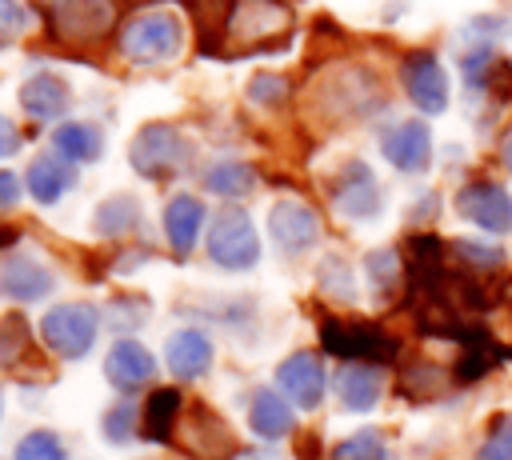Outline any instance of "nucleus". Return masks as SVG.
<instances>
[{
	"mask_svg": "<svg viewBox=\"0 0 512 460\" xmlns=\"http://www.w3.org/2000/svg\"><path fill=\"white\" fill-rule=\"evenodd\" d=\"M380 392H384V380H380L376 364H344V368L336 372V396H340V404L352 408V412L376 408Z\"/></svg>",
	"mask_w": 512,
	"mask_h": 460,
	"instance_id": "nucleus-25",
	"label": "nucleus"
},
{
	"mask_svg": "<svg viewBox=\"0 0 512 460\" xmlns=\"http://www.w3.org/2000/svg\"><path fill=\"white\" fill-rule=\"evenodd\" d=\"M292 40V8L284 0H236L224 44L228 60L252 56V52H280Z\"/></svg>",
	"mask_w": 512,
	"mask_h": 460,
	"instance_id": "nucleus-1",
	"label": "nucleus"
},
{
	"mask_svg": "<svg viewBox=\"0 0 512 460\" xmlns=\"http://www.w3.org/2000/svg\"><path fill=\"white\" fill-rule=\"evenodd\" d=\"M292 424H296V416H292V408H288V400L280 392H272V388H256L252 392V400H248V428L260 440H280V436L292 432Z\"/></svg>",
	"mask_w": 512,
	"mask_h": 460,
	"instance_id": "nucleus-23",
	"label": "nucleus"
},
{
	"mask_svg": "<svg viewBox=\"0 0 512 460\" xmlns=\"http://www.w3.org/2000/svg\"><path fill=\"white\" fill-rule=\"evenodd\" d=\"M452 248H456L460 260H468V264H476V268H500V264H504V252L492 248V244H480V240H456Z\"/></svg>",
	"mask_w": 512,
	"mask_h": 460,
	"instance_id": "nucleus-38",
	"label": "nucleus"
},
{
	"mask_svg": "<svg viewBox=\"0 0 512 460\" xmlns=\"http://www.w3.org/2000/svg\"><path fill=\"white\" fill-rule=\"evenodd\" d=\"M204 188L224 196V200H240L256 188V168L248 160H216L208 172H204Z\"/></svg>",
	"mask_w": 512,
	"mask_h": 460,
	"instance_id": "nucleus-29",
	"label": "nucleus"
},
{
	"mask_svg": "<svg viewBox=\"0 0 512 460\" xmlns=\"http://www.w3.org/2000/svg\"><path fill=\"white\" fill-rule=\"evenodd\" d=\"M364 272H368V284L376 288V296H392L400 288V256L392 248H376L364 256Z\"/></svg>",
	"mask_w": 512,
	"mask_h": 460,
	"instance_id": "nucleus-30",
	"label": "nucleus"
},
{
	"mask_svg": "<svg viewBox=\"0 0 512 460\" xmlns=\"http://www.w3.org/2000/svg\"><path fill=\"white\" fill-rule=\"evenodd\" d=\"M188 160H192V140L168 120H148L128 144V164L144 180H172L176 172L188 168Z\"/></svg>",
	"mask_w": 512,
	"mask_h": 460,
	"instance_id": "nucleus-2",
	"label": "nucleus"
},
{
	"mask_svg": "<svg viewBox=\"0 0 512 460\" xmlns=\"http://www.w3.org/2000/svg\"><path fill=\"white\" fill-rule=\"evenodd\" d=\"M92 228L96 236H128L140 228V200L132 192H116L108 200L96 204L92 212Z\"/></svg>",
	"mask_w": 512,
	"mask_h": 460,
	"instance_id": "nucleus-28",
	"label": "nucleus"
},
{
	"mask_svg": "<svg viewBox=\"0 0 512 460\" xmlns=\"http://www.w3.org/2000/svg\"><path fill=\"white\" fill-rule=\"evenodd\" d=\"M52 288H56V276L40 256L4 252V260H0V292L4 296L20 300V304H32V300H44Z\"/></svg>",
	"mask_w": 512,
	"mask_h": 460,
	"instance_id": "nucleus-15",
	"label": "nucleus"
},
{
	"mask_svg": "<svg viewBox=\"0 0 512 460\" xmlns=\"http://www.w3.org/2000/svg\"><path fill=\"white\" fill-rule=\"evenodd\" d=\"M52 148L72 160V164H88V160H100L104 152V132L88 120H64L56 132H52Z\"/></svg>",
	"mask_w": 512,
	"mask_h": 460,
	"instance_id": "nucleus-26",
	"label": "nucleus"
},
{
	"mask_svg": "<svg viewBox=\"0 0 512 460\" xmlns=\"http://www.w3.org/2000/svg\"><path fill=\"white\" fill-rule=\"evenodd\" d=\"M12 152H20V128L8 116H0V160L12 156Z\"/></svg>",
	"mask_w": 512,
	"mask_h": 460,
	"instance_id": "nucleus-41",
	"label": "nucleus"
},
{
	"mask_svg": "<svg viewBox=\"0 0 512 460\" xmlns=\"http://www.w3.org/2000/svg\"><path fill=\"white\" fill-rule=\"evenodd\" d=\"M204 220H208V208H204V200L192 196V192H176V196L164 204V236H168V244H172V252H176L180 260L196 248V240H200V232H204Z\"/></svg>",
	"mask_w": 512,
	"mask_h": 460,
	"instance_id": "nucleus-18",
	"label": "nucleus"
},
{
	"mask_svg": "<svg viewBox=\"0 0 512 460\" xmlns=\"http://www.w3.org/2000/svg\"><path fill=\"white\" fill-rule=\"evenodd\" d=\"M320 288L328 292V296H336V300H356V284H352V268L340 260V256H328L324 264H320Z\"/></svg>",
	"mask_w": 512,
	"mask_h": 460,
	"instance_id": "nucleus-36",
	"label": "nucleus"
},
{
	"mask_svg": "<svg viewBox=\"0 0 512 460\" xmlns=\"http://www.w3.org/2000/svg\"><path fill=\"white\" fill-rule=\"evenodd\" d=\"M456 212L484 232H512V192L500 184H464L456 192Z\"/></svg>",
	"mask_w": 512,
	"mask_h": 460,
	"instance_id": "nucleus-17",
	"label": "nucleus"
},
{
	"mask_svg": "<svg viewBox=\"0 0 512 460\" xmlns=\"http://www.w3.org/2000/svg\"><path fill=\"white\" fill-rule=\"evenodd\" d=\"M116 28V0H52L48 36L68 48H96Z\"/></svg>",
	"mask_w": 512,
	"mask_h": 460,
	"instance_id": "nucleus-4",
	"label": "nucleus"
},
{
	"mask_svg": "<svg viewBox=\"0 0 512 460\" xmlns=\"http://www.w3.org/2000/svg\"><path fill=\"white\" fill-rule=\"evenodd\" d=\"M288 96H292V84H288V76H280V72H256V76L248 80V100H252L256 108H284Z\"/></svg>",
	"mask_w": 512,
	"mask_h": 460,
	"instance_id": "nucleus-33",
	"label": "nucleus"
},
{
	"mask_svg": "<svg viewBox=\"0 0 512 460\" xmlns=\"http://www.w3.org/2000/svg\"><path fill=\"white\" fill-rule=\"evenodd\" d=\"M328 196H332L336 212L348 220H372L384 208V192L376 184V172L364 160H344L328 184Z\"/></svg>",
	"mask_w": 512,
	"mask_h": 460,
	"instance_id": "nucleus-9",
	"label": "nucleus"
},
{
	"mask_svg": "<svg viewBox=\"0 0 512 460\" xmlns=\"http://www.w3.org/2000/svg\"><path fill=\"white\" fill-rule=\"evenodd\" d=\"M68 104H72V92H68L64 76H56V72H36V76H28L24 88H20V108H24L32 120H40V124L60 120V116L68 112Z\"/></svg>",
	"mask_w": 512,
	"mask_h": 460,
	"instance_id": "nucleus-22",
	"label": "nucleus"
},
{
	"mask_svg": "<svg viewBox=\"0 0 512 460\" xmlns=\"http://www.w3.org/2000/svg\"><path fill=\"white\" fill-rule=\"evenodd\" d=\"M268 232L280 244V252L300 256L320 240V216L304 200H276L268 212Z\"/></svg>",
	"mask_w": 512,
	"mask_h": 460,
	"instance_id": "nucleus-14",
	"label": "nucleus"
},
{
	"mask_svg": "<svg viewBox=\"0 0 512 460\" xmlns=\"http://www.w3.org/2000/svg\"><path fill=\"white\" fill-rule=\"evenodd\" d=\"M164 364L176 380H200L212 368V340L200 328H176L164 344Z\"/></svg>",
	"mask_w": 512,
	"mask_h": 460,
	"instance_id": "nucleus-19",
	"label": "nucleus"
},
{
	"mask_svg": "<svg viewBox=\"0 0 512 460\" xmlns=\"http://www.w3.org/2000/svg\"><path fill=\"white\" fill-rule=\"evenodd\" d=\"M180 444L192 460H236L240 456V444L228 428L224 416H216L204 400H192L184 404V416H180Z\"/></svg>",
	"mask_w": 512,
	"mask_h": 460,
	"instance_id": "nucleus-8",
	"label": "nucleus"
},
{
	"mask_svg": "<svg viewBox=\"0 0 512 460\" xmlns=\"http://www.w3.org/2000/svg\"><path fill=\"white\" fill-rule=\"evenodd\" d=\"M500 152H504V164H508V168H512V132H508V136H504V148H500Z\"/></svg>",
	"mask_w": 512,
	"mask_h": 460,
	"instance_id": "nucleus-43",
	"label": "nucleus"
},
{
	"mask_svg": "<svg viewBox=\"0 0 512 460\" xmlns=\"http://www.w3.org/2000/svg\"><path fill=\"white\" fill-rule=\"evenodd\" d=\"M332 460H384V440H380V432L360 428L332 448Z\"/></svg>",
	"mask_w": 512,
	"mask_h": 460,
	"instance_id": "nucleus-35",
	"label": "nucleus"
},
{
	"mask_svg": "<svg viewBox=\"0 0 512 460\" xmlns=\"http://www.w3.org/2000/svg\"><path fill=\"white\" fill-rule=\"evenodd\" d=\"M208 260L224 272H248L260 260V236L244 208H220L208 224Z\"/></svg>",
	"mask_w": 512,
	"mask_h": 460,
	"instance_id": "nucleus-5",
	"label": "nucleus"
},
{
	"mask_svg": "<svg viewBox=\"0 0 512 460\" xmlns=\"http://www.w3.org/2000/svg\"><path fill=\"white\" fill-rule=\"evenodd\" d=\"M184 8L192 12L196 48H200L204 56H212V60H228L224 32H228V20H232L236 0H184Z\"/></svg>",
	"mask_w": 512,
	"mask_h": 460,
	"instance_id": "nucleus-20",
	"label": "nucleus"
},
{
	"mask_svg": "<svg viewBox=\"0 0 512 460\" xmlns=\"http://www.w3.org/2000/svg\"><path fill=\"white\" fill-rule=\"evenodd\" d=\"M440 388H444V372H440L436 364H428V360L408 364V368L400 372V392H404L408 400H428V396H436Z\"/></svg>",
	"mask_w": 512,
	"mask_h": 460,
	"instance_id": "nucleus-32",
	"label": "nucleus"
},
{
	"mask_svg": "<svg viewBox=\"0 0 512 460\" xmlns=\"http://www.w3.org/2000/svg\"><path fill=\"white\" fill-rule=\"evenodd\" d=\"M484 460H512V420H504V424L492 432V440H488V448H484Z\"/></svg>",
	"mask_w": 512,
	"mask_h": 460,
	"instance_id": "nucleus-39",
	"label": "nucleus"
},
{
	"mask_svg": "<svg viewBox=\"0 0 512 460\" xmlns=\"http://www.w3.org/2000/svg\"><path fill=\"white\" fill-rule=\"evenodd\" d=\"M16 240H20V232L12 224H0V248H12Z\"/></svg>",
	"mask_w": 512,
	"mask_h": 460,
	"instance_id": "nucleus-42",
	"label": "nucleus"
},
{
	"mask_svg": "<svg viewBox=\"0 0 512 460\" xmlns=\"http://www.w3.org/2000/svg\"><path fill=\"white\" fill-rule=\"evenodd\" d=\"M100 432L108 444H128L140 432V408L132 400H116L104 416H100Z\"/></svg>",
	"mask_w": 512,
	"mask_h": 460,
	"instance_id": "nucleus-31",
	"label": "nucleus"
},
{
	"mask_svg": "<svg viewBox=\"0 0 512 460\" xmlns=\"http://www.w3.org/2000/svg\"><path fill=\"white\" fill-rule=\"evenodd\" d=\"M320 344H324V352L344 356L352 364H388L396 356V340L384 328L364 324V320H332V316H324L320 320Z\"/></svg>",
	"mask_w": 512,
	"mask_h": 460,
	"instance_id": "nucleus-7",
	"label": "nucleus"
},
{
	"mask_svg": "<svg viewBox=\"0 0 512 460\" xmlns=\"http://www.w3.org/2000/svg\"><path fill=\"white\" fill-rule=\"evenodd\" d=\"M72 184H76V164L64 160L60 152H40V156H32V164H28V172H24V188L32 192L36 204H56Z\"/></svg>",
	"mask_w": 512,
	"mask_h": 460,
	"instance_id": "nucleus-21",
	"label": "nucleus"
},
{
	"mask_svg": "<svg viewBox=\"0 0 512 460\" xmlns=\"http://www.w3.org/2000/svg\"><path fill=\"white\" fill-rule=\"evenodd\" d=\"M152 376H156V356H152L140 340L120 336V340L108 348V356H104V380H108L116 392L132 396V392L148 388Z\"/></svg>",
	"mask_w": 512,
	"mask_h": 460,
	"instance_id": "nucleus-13",
	"label": "nucleus"
},
{
	"mask_svg": "<svg viewBox=\"0 0 512 460\" xmlns=\"http://www.w3.org/2000/svg\"><path fill=\"white\" fill-rule=\"evenodd\" d=\"M36 360V340L32 328L20 312L0 316V372H24Z\"/></svg>",
	"mask_w": 512,
	"mask_h": 460,
	"instance_id": "nucleus-27",
	"label": "nucleus"
},
{
	"mask_svg": "<svg viewBox=\"0 0 512 460\" xmlns=\"http://www.w3.org/2000/svg\"><path fill=\"white\" fill-rule=\"evenodd\" d=\"M120 52L132 64H168L184 52V24L176 12H140L120 24Z\"/></svg>",
	"mask_w": 512,
	"mask_h": 460,
	"instance_id": "nucleus-3",
	"label": "nucleus"
},
{
	"mask_svg": "<svg viewBox=\"0 0 512 460\" xmlns=\"http://www.w3.org/2000/svg\"><path fill=\"white\" fill-rule=\"evenodd\" d=\"M380 152L400 172H424L432 164V132L424 120H396L380 132Z\"/></svg>",
	"mask_w": 512,
	"mask_h": 460,
	"instance_id": "nucleus-12",
	"label": "nucleus"
},
{
	"mask_svg": "<svg viewBox=\"0 0 512 460\" xmlns=\"http://www.w3.org/2000/svg\"><path fill=\"white\" fill-rule=\"evenodd\" d=\"M400 80H404L408 100H412L420 112L436 116V112L448 108V76H444L440 60H436L432 52H408L404 64H400Z\"/></svg>",
	"mask_w": 512,
	"mask_h": 460,
	"instance_id": "nucleus-11",
	"label": "nucleus"
},
{
	"mask_svg": "<svg viewBox=\"0 0 512 460\" xmlns=\"http://www.w3.org/2000/svg\"><path fill=\"white\" fill-rule=\"evenodd\" d=\"M312 96H316V100H332V104H340V116H364V112H372V108L384 104L380 80H376L368 68H356V64L332 68V72L324 76V84H316Z\"/></svg>",
	"mask_w": 512,
	"mask_h": 460,
	"instance_id": "nucleus-10",
	"label": "nucleus"
},
{
	"mask_svg": "<svg viewBox=\"0 0 512 460\" xmlns=\"http://www.w3.org/2000/svg\"><path fill=\"white\" fill-rule=\"evenodd\" d=\"M180 416H184V396L176 388H156L148 396V404L140 408V436L152 444H164V440H172Z\"/></svg>",
	"mask_w": 512,
	"mask_h": 460,
	"instance_id": "nucleus-24",
	"label": "nucleus"
},
{
	"mask_svg": "<svg viewBox=\"0 0 512 460\" xmlns=\"http://www.w3.org/2000/svg\"><path fill=\"white\" fill-rule=\"evenodd\" d=\"M32 28V12L20 0H0V44L24 36Z\"/></svg>",
	"mask_w": 512,
	"mask_h": 460,
	"instance_id": "nucleus-37",
	"label": "nucleus"
},
{
	"mask_svg": "<svg viewBox=\"0 0 512 460\" xmlns=\"http://www.w3.org/2000/svg\"><path fill=\"white\" fill-rule=\"evenodd\" d=\"M276 384L296 408H320L328 376H324V364L316 352H292L288 360L276 364Z\"/></svg>",
	"mask_w": 512,
	"mask_h": 460,
	"instance_id": "nucleus-16",
	"label": "nucleus"
},
{
	"mask_svg": "<svg viewBox=\"0 0 512 460\" xmlns=\"http://www.w3.org/2000/svg\"><path fill=\"white\" fill-rule=\"evenodd\" d=\"M96 332H100V312L84 300H68V304H56L44 312L40 320V336L44 344L60 356V360H80L92 352L96 344Z\"/></svg>",
	"mask_w": 512,
	"mask_h": 460,
	"instance_id": "nucleus-6",
	"label": "nucleus"
},
{
	"mask_svg": "<svg viewBox=\"0 0 512 460\" xmlns=\"http://www.w3.org/2000/svg\"><path fill=\"white\" fill-rule=\"evenodd\" d=\"M12 460H68V448H64V440H60L56 432L36 428V432H28V436L16 444Z\"/></svg>",
	"mask_w": 512,
	"mask_h": 460,
	"instance_id": "nucleus-34",
	"label": "nucleus"
},
{
	"mask_svg": "<svg viewBox=\"0 0 512 460\" xmlns=\"http://www.w3.org/2000/svg\"><path fill=\"white\" fill-rule=\"evenodd\" d=\"M20 176L16 172H8V168H0V212H8V208H16V200H20Z\"/></svg>",
	"mask_w": 512,
	"mask_h": 460,
	"instance_id": "nucleus-40",
	"label": "nucleus"
}]
</instances>
